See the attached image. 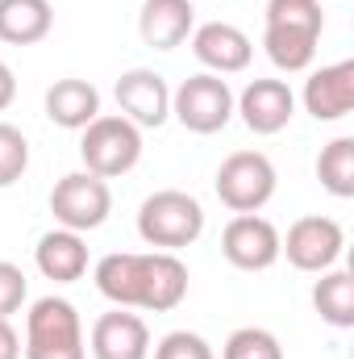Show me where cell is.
I'll return each instance as SVG.
<instances>
[{
    "label": "cell",
    "instance_id": "6da1fadb",
    "mask_svg": "<svg viewBox=\"0 0 354 359\" xmlns=\"http://www.w3.org/2000/svg\"><path fill=\"white\" fill-rule=\"evenodd\" d=\"M138 234L155 251H183L204 234V209L183 188H159L138 209Z\"/></svg>",
    "mask_w": 354,
    "mask_h": 359
},
{
    "label": "cell",
    "instance_id": "7a4b0ae2",
    "mask_svg": "<svg viewBox=\"0 0 354 359\" xmlns=\"http://www.w3.org/2000/svg\"><path fill=\"white\" fill-rule=\"evenodd\" d=\"M25 359H88L84 322L67 297H38L25 313Z\"/></svg>",
    "mask_w": 354,
    "mask_h": 359
},
{
    "label": "cell",
    "instance_id": "3957f363",
    "mask_svg": "<svg viewBox=\"0 0 354 359\" xmlns=\"http://www.w3.org/2000/svg\"><path fill=\"white\" fill-rule=\"evenodd\" d=\"M80 134H84L80 138L84 172H92V176H100V180L125 176L142 159V130L129 117H121V113H100Z\"/></svg>",
    "mask_w": 354,
    "mask_h": 359
},
{
    "label": "cell",
    "instance_id": "277c9868",
    "mask_svg": "<svg viewBox=\"0 0 354 359\" xmlns=\"http://www.w3.org/2000/svg\"><path fill=\"white\" fill-rule=\"evenodd\" d=\"M217 196L225 209L234 213H259L267 201L275 196V163L263 151H234L221 168H217Z\"/></svg>",
    "mask_w": 354,
    "mask_h": 359
},
{
    "label": "cell",
    "instance_id": "5b68a950",
    "mask_svg": "<svg viewBox=\"0 0 354 359\" xmlns=\"http://www.w3.org/2000/svg\"><path fill=\"white\" fill-rule=\"evenodd\" d=\"M171 117L192 134H217L234 117V88L221 76H213V72L187 76L171 92Z\"/></svg>",
    "mask_w": 354,
    "mask_h": 359
},
{
    "label": "cell",
    "instance_id": "8992f818",
    "mask_svg": "<svg viewBox=\"0 0 354 359\" xmlns=\"http://www.w3.org/2000/svg\"><path fill=\"white\" fill-rule=\"evenodd\" d=\"M50 213H55V222L63 230L88 234V230L108 222V213H113V188H108V180L92 176V172H67L50 188Z\"/></svg>",
    "mask_w": 354,
    "mask_h": 359
},
{
    "label": "cell",
    "instance_id": "52a82bcc",
    "mask_svg": "<svg viewBox=\"0 0 354 359\" xmlns=\"http://www.w3.org/2000/svg\"><path fill=\"white\" fill-rule=\"evenodd\" d=\"M342 247H346V230L334 217H321V213L296 217L288 226V238H279V255H288L292 268L317 271V276L342 259Z\"/></svg>",
    "mask_w": 354,
    "mask_h": 359
},
{
    "label": "cell",
    "instance_id": "ba28073f",
    "mask_svg": "<svg viewBox=\"0 0 354 359\" xmlns=\"http://www.w3.org/2000/svg\"><path fill=\"white\" fill-rule=\"evenodd\" d=\"M221 255L238 271H267L279 264V230L263 213H234L221 230Z\"/></svg>",
    "mask_w": 354,
    "mask_h": 359
},
{
    "label": "cell",
    "instance_id": "9c48e42d",
    "mask_svg": "<svg viewBox=\"0 0 354 359\" xmlns=\"http://www.w3.org/2000/svg\"><path fill=\"white\" fill-rule=\"evenodd\" d=\"M117 109L121 117H129L138 130H159L167 117H171V88L159 72L150 67H129L117 76Z\"/></svg>",
    "mask_w": 354,
    "mask_h": 359
},
{
    "label": "cell",
    "instance_id": "30bf717a",
    "mask_svg": "<svg viewBox=\"0 0 354 359\" xmlns=\"http://www.w3.org/2000/svg\"><path fill=\"white\" fill-rule=\"evenodd\" d=\"M234 113H242L250 134L271 138L296 117V92L288 88V80H250L242 96H234Z\"/></svg>",
    "mask_w": 354,
    "mask_h": 359
},
{
    "label": "cell",
    "instance_id": "8fae6325",
    "mask_svg": "<svg viewBox=\"0 0 354 359\" xmlns=\"http://www.w3.org/2000/svg\"><path fill=\"white\" fill-rule=\"evenodd\" d=\"M192 55L213 72V76H238L250 67L255 59V42L246 29L229 25V21H208L192 29Z\"/></svg>",
    "mask_w": 354,
    "mask_h": 359
},
{
    "label": "cell",
    "instance_id": "7c38bea8",
    "mask_svg": "<svg viewBox=\"0 0 354 359\" xmlns=\"http://www.w3.org/2000/svg\"><path fill=\"white\" fill-rule=\"evenodd\" d=\"M92 359H150V330L134 309H113L92 322Z\"/></svg>",
    "mask_w": 354,
    "mask_h": 359
},
{
    "label": "cell",
    "instance_id": "4fadbf2b",
    "mask_svg": "<svg viewBox=\"0 0 354 359\" xmlns=\"http://www.w3.org/2000/svg\"><path fill=\"white\" fill-rule=\"evenodd\" d=\"M300 100H304V113L309 117H317V121H342L354 109V59L317 67L304 80Z\"/></svg>",
    "mask_w": 354,
    "mask_h": 359
},
{
    "label": "cell",
    "instance_id": "5bb4252c",
    "mask_svg": "<svg viewBox=\"0 0 354 359\" xmlns=\"http://www.w3.org/2000/svg\"><path fill=\"white\" fill-rule=\"evenodd\" d=\"M187 264L179 259L176 251H146L142 264V301L138 309L150 313H171L179 301L187 297Z\"/></svg>",
    "mask_w": 354,
    "mask_h": 359
},
{
    "label": "cell",
    "instance_id": "9a60e30c",
    "mask_svg": "<svg viewBox=\"0 0 354 359\" xmlns=\"http://www.w3.org/2000/svg\"><path fill=\"white\" fill-rule=\"evenodd\" d=\"M196 29V8L192 0H146L138 13V34L155 50H176Z\"/></svg>",
    "mask_w": 354,
    "mask_h": 359
},
{
    "label": "cell",
    "instance_id": "2e32d148",
    "mask_svg": "<svg viewBox=\"0 0 354 359\" xmlns=\"http://www.w3.org/2000/svg\"><path fill=\"white\" fill-rule=\"evenodd\" d=\"M34 264H38V271L46 280H55V284H76L88 271V243H84V234L59 226V230H50V234L38 238Z\"/></svg>",
    "mask_w": 354,
    "mask_h": 359
},
{
    "label": "cell",
    "instance_id": "e0dca14e",
    "mask_svg": "<svg viewBox=\"0 0 354 359\" xmlns=\"http://www.w3.org/2000/svg\"><path fill=\"white\" fill-rule=\"evenodd\" d=\"M142 264H146V251H113V255H104L92 271L100 297L113 301L117 309H138V301H142Z\"/></svg>",
    "mask_w": 354,
    "mask_h": 359
},
{
    "label": "cell",
    "instance_id": "ac0fdd59",
    "mask_svg": "<svg viewBox=\"0 0 354 359\" xmlns=\"http://www.w3.org/2000/svg\"><path fill=\"white\" fill-rule=\"evenodd\" d=\"M46 117L55 126H63V130H84V126H92L100 117V92H96V84L92 80H76V76L55 80L46 88Z\"/></svg>",
    "mask_w": 354,
    "mask_h": 359
},
{
    "label": "cell",
    "instance_id": "d6986e66",
    "mask_svg": "<svg viewBox=\"0 0 354 359\" xmlns=\"http://www.w3.org/2000/svg\"><path fill=\"white\" fill-rule=\"evenodd\" d=\"M55 29L50 0H0V42L34 46Z\"/></svg>",
    "mask_w": 354,
    "mask_h": 359
},
{
    "label": "cell",
    "instance_id": "ffe728a7",
    "mask_svg": "<svg viewBox=\"0 0 354 359\" xmlns=\"http://www.w3.org/2000/svg\"><path fill=\"white\" fill-rule=\"evenodd\" d=\"M313 309L334 330H351L354 326V276L351 271H342V268L321 271V280L313 284Z\"/></svg>",
    "mask_w": 354,
    "mask_h": 359
},
{
    "label": "cell",
    "instance_id": "44dd1931",
    "mask_svg": "<svg viewBox=\"0 0 354 359\" xmlns=\"http://www.w3.org/2000/svg\"><path fill=\"white\" fill-rule=\"evenodd\" d=\"M317 42H321V34H304V29H279V25H267L263 29L267 59H271L279 72H288V76L313 67V59H317Z\"/></svg>",
    "mask_w": 354,
    "mask_h": 359
},
{
    "label": "cell",
    "instance_id": "7402d4cb",
    "mask_svg": "<svg viewBox=\"0 0 354 359\" xmlns=\"http://www.w3.org/2000/svg\"><path fill=\"white\" fill-rule=\"evenodd\" d=\"M317 180L338 201H351L354 196V138L351 134H342V138H334V142L321 147V155H317Z\"/></svg>",
    "mask_w": 354,
    "mask_h": 359
},
{
    "label": "cell",
    "instance_id": "603a6c76",
    "mask_svg": "<svg viewBox=\"0 0 354 359\" xmlns=\"http://www.w3.org/2000/svg\"><path fill=\"white\" fill-rule=\"evenodd\" d=\"M263 21L279 25V29H304V34H321L325 29L321 0H267Z\"/></svg>",
    "mask_w": 354,
    "mask_h": 359
},
{
    "label": "cell",
    "instance_id": "cb8c5ba5",
    "mask_svg": "<svg viewBox=\"0 0 354 359\" xmlns=\"http://www.w3.org/2000/svg\"><path fill=\"white\" fill-rule=\"evenodd\" d=\"M221 359H283V347H279V339L271 330H263V326H238L225 339Z\"/></svg>",
    "mask_w": 354,
    "mask_h": 359
},
{
    "label": "cell",
    "instance_id": "d4e9b609",
    "mask_svg": "<svg viewBox=\"0 0 354 359\" xmlns=\"http://www.w3.org/2000/svg\"><path fill=\"white\" fill-rule=\"evenodd\" d=\"M25 172H29V138L17 126L0 121V188H13Z\"/></svg>",
    "mask_w": 354,
    "mask_h": 359
},
{
    "label": "cell",
    "instance_id": "484cf974",
    "mask_svg": "<svg viewBox=\"0 0 354 359\" xmlns=\"http://www.w3.org/2000/svg\"><path fill=\"white\" fill-rule=\"evenodd\" d=\"M155 359H217V351L208 347V339H200L192 330H171L159 339Z\"/></svg>",
    "mask_w": 354,
    "mask_h": 359
},
{
    "label": "cell",
    "instance_id": "4316f807",
    "mask_svg": "<svg viewBox=\"0 0 354 359\" xmlns=\"http://www.w3.org/2000/svg\"><path fill=\"white\" fill-rule=\"evenodd\" d=\"M25 297H29L25 271L17 268V264H8V259H0V318H13L25 305Z\"/></svg>",
    "mask_w": 354,
    "mask_h": 359
},
{
    "label": "cell",
    "instance_id": "83f0119b",
    "mask_svg": "<svg viewBox=\"0 0 354 359\" xmlns=\"http://www.w3.org/2000/svg\"><path fill=\"white\" fill-rule=\"evenodd\" d=\"M0 359H21V334L8 318H0Z\"/></svg>",
    "mask_w": 354,
    "mask_h": 359
},
{
    "label": "cell",
    "instance_id": "f1b7e54d",
    "mask_svg": "<svg viewBox=\"0 0 354 359\" xmlns=\"http://www.w3.org/2000/svg\"><path fill=\"white\" fill-rule=\"evenodd\" d=\"M13 100H17V76H13V67L0 59V113H4Z\"/></svg>",
    "mask_w": 354,
    "mask_h": 359
}]
</instances>
